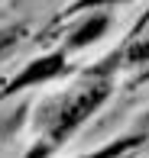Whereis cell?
Wrapping results in <instances>:
<instances>
[{
  "instance_id": "cell-1",
  "label": "cell",
  "mask_w": 149,
  "mask_h": 158,
  "mask_svg": "<svg viewBox=\"0 0 149 158\" xmlns=\"http://www.w3.org/2000/svg\"><path fill=\"white\" fill-rule=\"evenodd\" d=\"M107 90H110V84H107V81H101V84L81 87L78 94L65 97V100H62V103L52 110V116H49V139H52V142L68 139V132H75V129H78L84 119L91 116V113L97 110V106L104 103Z\"/></svg>"
},
{
  "instance_id": "cell-2",
  "label": "cell",
  "mask_w": 149,
  "mask_h": 158,
  "mask_svg": "<svg viewBox=\"0 0 149 158\" xmlns=\"http://www.w3.org/2000/svg\"><path fill=\"white\" fill-rule=\"evenodd\" d=\"M62 68H65V55L62 52H52V55H46V58H36L20 77H13V84L7 87V94H16V90H23V87L42 84V81H49V77L62 74Z\"/></svg>"
},
{
  "instance_id": "cell-5",
  "label": "cell",
  "mask_w": 149,
  "mask_h": 158,
  "mask_svg": "<svg viewBox=\"0 0 149 158\" xmlns=\"http://www.w3.org/2000/svg\"><path fill=\"white\" fill-rule=\"evenodd\" d=\"M101 3H117V0H78L75 10H84V6H101Z\"/></svg>"
},
{
  "instance_id": "cell-3",
  "label": "cell",
  "mask_w": 149,
  "mask_h": 158,
  "mask_svg": "<svg viewBox=\"0 0 149 158\" xmlns=\"http://www.w3.org/2000/svg\"><path fill=\"white\" fill-rule=\"evenodd\" d=\"M107 23H110L107 16H91L88 23H84V26H78V29L72 32L68 45H72V48H84V45H91L94 39H101V35H104V29H107Z\"/></svg>"
},
{
  "instance_id": "cell-4",
  "label": "cell",
  "mask_w": 149,
  "mask_h": 158,
  "mask_svg": "<svg viewBox=\"0 0 149 158\" xmlns=\"http://www.w3.org/2000/svg\"><path fill=\"white\" fill-rule=\"evenodd\" d=\"M20 35H23V29H16V26H13V29H0V55H3L7 48L20 39Z\"/></svg>"
}]
</instances>
